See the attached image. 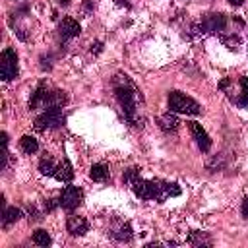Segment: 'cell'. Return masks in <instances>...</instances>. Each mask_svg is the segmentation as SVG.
<instances>
[{
    "label": "cell",
    "mask_w": 248,
    "mask_h": 248,
    "mask_svg": "<svg viewBox=\"0 0 248 248\" xmlns=\"http://www.w3.org/2000/svg\"><path fill=\"white\" fill-rule=\"evenodd\" d=\"M112 91L116 95V101L122 108L126 122L138 126V99L141 101V95L138 93L136 85L130 81L126 74H116L112 78Z\"/></svg>",
    "instance_id": "obj_1"
},
{
    "label": "cell",
    "mask_w": 248,
    "mask_h": 248,
    "mask_svg": "<svg viewBox=\"0 0 248 248\" xmlns=\"http://www.w3.org/2000/svg\"><path fill=\"white\" fill-rule=\"evenodd\" d=\"M132 192L140 198V200H155L159 203H163L169 198H176L182 194L180 186L176 182H167V180H143L141 176L130 186Z\"/></svg>",
    "instance_id": "obj_2"
},
{
    "label": "cell",
    "mask_w": 248,
    "mask_h": 248,
    "mask_svg": "<svg viewBox=\"0 0 248 248\" xmlns=\"http://www.w3.org/2000/svg\"><path fill=\"white\" fill-rule=\"evenodd\" d=\"M167 105H169V110L176 114H186V116L202 114V105L182 91H170L167 97Z\"/></svg>",
    "instance_id": "obj_3"
},
{
    "label": "cell",
    "mask_w": 248,
    "mask_h": 248,
    "mask_svg": "<svg viewBox=\"0 0 248 248\" xmlns=\"http://www.w3.org/2000/svg\"><path fill=\"white\" fill-rule=\"evenodd\" d=\"M64 122H66V116L62 112V107H50V108H45L35 118V130L37 132L54 130V128H60Z\"/></svg>",
    "instance_id": "obj_4"
},
{
    "label": "cell",
    "mask_w": 248,
    "mask_h": 248,
    "mask_svg": "<svg viewBox=\"0 0 248 248\" xmlns=\"http://www.w3.org/2000/svg\"><path fill=\"white\" fill-rule=\"evenodd\" d=\"M225 27H227V16L219 14V12H213V14L203 16V19L194 25V31L198 35H209V33H219Z\"/></svg>",
    "instance_id": "obj_5"
},
{
    "label": "cell",
    "mask_w": 248,
    "mask_h": 248,
    "mask_svg": "<svg viewBox=\"0 0 248 248\" xmlns=\"http://www.w3.org/2000/svg\"><path fill=\"white\" fill-rule=\"evenodd\" d=\"M17 74H19L17 52H16L12 46H8V48H4L2 54H0V76H2L4 81H12V79L17 78Z\"/></svg>",
    "instance_id": "obj_6"
},
{
    "label": "cell",
    "mask_w": 248,
    "mask_h": 248,
    "mask_svg": "<svg viewBox=\"0 0 248 248\" xmlns=\"http://www.w3.org/2000/svg\"><path fill=\"white\" fill-rule=\"evenodd\" d=\"M58 202H60V207L62 209H66V211H74V209H78L79 205H81V202H83V190L79 188V186H66L62 192H60V196H58Z\"/></svg>",
    "instance_id": "obj_7"
},
{
    "label": "cell",
    "mask_w": 248,
    "mask_h": 248,
    "mask_svg": "<svg viewBox=\"0 0 248 248\" xmlns=\"http://www.w3.org/2000/svg\"><path fill=\"white\" fill-rule=\"evenodd\" d=\"M188 128H190V132H192V136H194L196 145L200 147V151L202 153H207L211 149V138L207 136V132L203 130V126L200 122H196V120H190L188 122Z\"/></svg>",
    "instance_id": "obj_8"
},
{
    "label": "cell",
    "mask_w": 248,
    "mask_h": 248,
    "mask_svg": "<svg viewBox=\"0 0 248 248\" xmlns=\"http://www.w3.org/2000/svg\"><path fill=\"white\" fill-rule=\"evenodd\" d=\"M48 93H50V89H48V85L45 83V81H41L39 85H37V89L33 91V95H31V99H29V103H27V107H29V110H45V107H46V99H48Z\"/></svg>",
    "instance_id": "obj_9"
},
{
    "label": "cell",
    "mask_w": 248,
    "mask_h": 248,
    "mask_svg": "<svg viewBox=\"0 0 248 248\" xmlns=\"http://www.w3.org/2000/svg\"><path fill=\"white\" fill-rule=\"evenodd\" d=\"M58 33H60L62 41H70V39H74V37H78L81 33V27L74 17H64L58 23Z\"/></svg>",
    "instance_id": "obj_10"
},
{
    "label": "cell",
    "mask_w": 248,
    "mask_h": 248,
    "mask_svg": "<svg viewBox=\"0 0 248 248\" xmlns=\"http://www.w3.org/2000/svg\"><path fill=\"white\" fill-rule=\"evenodd\" d=\"M66 231L72 236H83L89 231V221L85 217H79V215H70L66 221Z\"/></svg>",
    "instance_id": "obj_11"
},
{
    "label": "cell",
    "mask_w": 248,
    "mask_h": 248,
    "mask_svg": "<svg viewBox=\"0 0 248 248\" xmlns=\"http://www.w3.org/2000/svg\"><path fill=\"white\" fill-rule=\"evenodd\" d=\"M74 167H72V163L68 161V159H62L58 165H56V170H54V178L58 180V182H66V184H70L72 180H74Z\"/></svg>",
    "instance_id": "obj_12"
},
{
    "label": "cell",
    "mask_w": 248,
    "mask_h": 248,
    "mask_svg": "<svg viewBox=\"0 0 248 248\" xmlns=\"http://www.w3.org/2000/svg\"><path fill=\"white\" fill-rule=\"evenodd\" d=\"M178 118L169 110V112H165V114H161V116H157V126L165 132V134H172V132H176L178 130Z\"/></svg>",
    "instance_id": "obj_13"
},
{
    "label": "cell",
    "mask_w": 248,
    "mask_h": 248,
    "mask_svg": "<svg viewBox=\"0 0 248 248\" xmlns=\"http://www.w3.org/2000/svg\"><path fill=\"white\" fill-rule=\"evenodd\" d=\"M110 238H114L116 242H130L134 238V231H132V225L126 221V223H120L116 229L110 231Z\"/></svg>",
    "instance_id": "obj_14"
},
{
    "label": "cell",
    "mask_w": 248,
    "mask_h": 248,
    "mask_svg": "<svg viewBox=\"0 0 248 248\" xmlns=\"http://www.w3.org/2000/svg\"><path fill=\"white\" fill-rule=\"evenodd\" d=\"M23 217V211L19 209V207H16V205H12V207H2V227H10L12 223H16V221H19Z\"/></svg>",
    "instance_id": "obj_15"
},
{
    "label": "cell",
    "mask_w": 248,
    "mask_h": 248,
    "mask_svg": "<svg viewBox=\"0 0 248 248\" xmlns=\"http://www.w3.org/2000/svg\"><path fill=\"white\" fill-rule=\"evenodd\" d=\"M238 83H240V93H238V97L232 99V103L238 108H248V78L246 76H240Z\"/></svg>",
    "instance_id": "obj_16"
},
{
    "label": "cell",
    "mask_w": 248,
    "mask_h": 248,
    "mask_svg": "<svg viewBox=\"0 0 248 248\" xmlns=\"http://www.w3.org/2000/svg\"><path fill=\"white\" fill-rule=\"evenodd\" d=\"M108 176H110L108 167H107V165H103V163H95V165L89 169V178H91V180H95V182H107V180H108Z\"/></svg>",
    "instance_id": "obj_17"
},
{
    "label": "cell",
    "mask_w": 248,
    "mask_h": 248,
    "mask_svg": "<svg viewBox=\"0 0 248 248\" xmlns=\"http://www.w3.org/2000/svg\"><path fill=\"white\" fill-rule=\"evenodd\" d=\"M19 147H21V151L23 153H27V155H33V153H37L39 151V141L33 138V136H21V140H19Z\"/></svg>",
    "instance_id": "obj_18"
},
{
    "label": "cell",
    "mask_w": 248,
    "mask_h": 248,
    "mask_svg": "<svg viewBox=\"0 0 248 248\" xmlns=\"http://www.w3.org/2000/svg\"><path fill=\"white\" fill-rule=\"evenodd\" d=\"M54 170H56V165H54L52 157L45 153L41 157V161H39V172L45 174V176H54Z\"/></svg>",
    "instance_id": "obj_19"
},
{
    "label": "cell",
    "mask_w": 248,
    "mask_h": 248,
    "mask_svg": "<svg viewBox=\"0 0 248 248\" xmlns=\"http://www.w3.org/2000/svg\"><path fill=\"white\" fill-rule=\"evenodd\" d=\"M190 244H196V246H209L211 244V236L207 234V232H203V231H194V232H190V236L186 238Z\"/></svg>",
    "instance_id": "obj_20"
},
{
    "label": "cell",
    "mask_w": 248,
    "mask_h": 248,
    "mask_svg": "<svg viewBox=\"0 0 248 248\" xmlns=\"http://www.w3.org/2000/svg\"><path fill=\"white\" fill-rule=\"evenodd\" d=\"M31 240H33V244H37V246H43V248H46V246H50V242H52V238H50V234L45 231V229H37L35 232H33V236H31Z\"/></svg>",
    "instance_id": "obj_21"
},
{
    "label": "cell",
    "mask_w": 248,
    "mask_h": 248,
    "mask_svg": "<svg viewBox=\"0 0 248 248\" xmlns=\"http://www.w3.org/2000/svg\"><path fill=\"white\" fill-rule=\"evenodd\" d=\"M140 172H141V169H138V167H132V169L124 170V174H122V182L128 184V186H132V184L140 178Z\"/></svg>",
    "instance_id": "obj_22"
},
{
    "label": "cell",
    "mask_w": 248,
    "mask_h": 248,
    "mask_svg": "<svg viewBox=\"0 0 248 248\" xmlns=\"http://www.w3.org/2000/svg\"><path fill=\"white\" fill-rule=\"evenodd\" d=\"M221 41L227 45V48H231V50H236V46H238V37H221Z\"/></svg>",
    "instance_id": "obj_23"
},
{
    "label": "cell",
    "mask_w": 248,
    "mask_h": 248,
    "mask_svg": "<svg viewBox=\"0 0 248 248\" xmlns=\"http://www.w3.org/2000/svg\"><path fill=\"white\" fill-rule=\"evenodd\" d=\"M43 207H45V211H46V213H50V211H54L56 207H60V202H58V200H50V198H48V200H45Z\"/></svg>",
    "instance_id": "obj_24"
},
{
    "label": "cell",
    "mask_w": 248,
    "mask_h": 248,
    "mask_svg": "<svg viewBox=\"0 0 248 248\" xmlns=\"http://www.w3.org/2000/svg\"><path fill=\"white\" fill-rule=\"evenodd\" d=\"M50 68H52V58L50 56H46V58L43 56L41 58V70H50Z\"/></svg>",
    "instance_id": "obj_25"
},
{
    "label": "cell",
    "mask_w": 248,
    "mask_h": 248,
    "mask_svg": "<svg viewBox=\"0 0 248 248\" xmlns=\"http://www.w3.org/2000/svg\"><path fill=\"white\" fill-rule=\"evenodd\" d=\"M89 50H91V54H99V52L103 50V41H95Z\"/></svg>",
    "instance_id": "obj_26"
},
{
    "label": "cell",
    "mask_w": 248,
    "mask_h": 248,
    "mask_svg": "<svg viewBox=\"0 0 248 248\" xmlns=\"http://www.w3.org/2000/svg\"><path fill=\"white\" fill-rule=\"evenodd\" d=\"M27 211H29V219H33V221H39V219H43L41 217V213L31 205V207H27Z\"/></svg>",
    "instance_id": "obj_27"
},
{
    "label": "cell",
    "mask_w": 248,
    "mask_h": 248,
    "mask_svg": "<svg viewBox=\"0 0 248 248\" xmlns=\"http://www.w3.org/2000/svg\"><path fill=\"white\" fill-rule=\"evenodd\" d=\"M240 211H242V217L248 219V196L242 200V207H240Z\"/></svg>",
    "instance_id": "obj_28"
},
{
    "label": "cell",
    "mask_w": 248,
    "mask_h": 248,
    "mask_svg": "<svg viewBox=\"0 0 248 248\" xmlns=\"http://www.w3.org/2000/svg\"><path fill=\"white\" fill-rule=\"evenodd\" d=\"M229 4L236 8V6H242V4H244V0H229Z\"/></svg>",
    "instance_id": "obj_29"
},
{
    "label": "cell",
    "mask_w": 248,
    "mask_h": 248,
    "mask_svg": "<svg viewBox=\"0 0 248 248\" xmlns=\"http://www.w3.org/2000/svg\"><path fill=\"white\" fill-rule=\"evenodd\" d=\"M116 4L118 6H124V8H130V2H126V0H116Z\"/></svg>",
    "instance_id": "obj_30"
},
{
    "label": "cell",
    "mask_w": 248,
    "mask_h": 248,
    "mask_svg": "<svg viewBox=\"0 0 248 248\" xmlns=\"http://www.w3.org/2000/svg\"><path fill=\"white\" fill-rule=\"evenodd\" d=\"M85 10H87V12H89V10H93V2H91V0H87V2H85Z\"/></svg>",
    "instance_id": "obj_31"
},
{
    "label": "cell",
    "mask_w": 248,
    "mask_h": 248,
    "mask_svg": "<svg viewBox=\"0 0 248 248\" xmlns=\"http://www.w3.org/2000/svg\"><path fill=\"white\" fill-rule=\"evenodd\" d=\"M70 4V0H60V6H68Z\"/></svg>",
    "instance_id": "obj_32"
}]
</instances>
